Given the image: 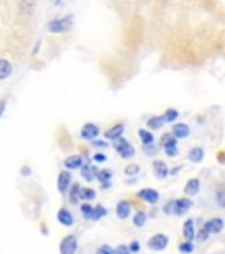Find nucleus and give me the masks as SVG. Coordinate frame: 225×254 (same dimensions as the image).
<instances>
[{
    "label": "nucleus",
    "instance_id": "obj_1",
    "mask_svg": "<svg viewBox=\"0 0 225 254\" xmlns=\"http://www.w3.org/2000/svg\"><path fill=\"white\" fill-rule=\"evenodd\" d=\"M115 148H116V152L120 154V157H132V155L135 154V150H134V147H132L131 143L127 141V139H123V138H118V139H115Z\"/></svg>",
    "mask_w": 225,
    "mask_h": 254
},
{
    "label": "nucleus",
    "instance_id": "obj_2",
    "mask_svg": "<svg viewBox=\"0 0 225 254\" xmlns=\"http://www.w3.org/2000/svg\"><path fill=\"white\" fill-rule=\"evenodd\" d=\"M78 251V238L74 235H69L60 244V254H76Z\"/></svg>",
    "mask_w": 225,
    "mask_h": 254
},
{
    "label": "nucleus",
    "instance_id": "obj_3",
    "mask_svg": "<svg viewBox=\"0 0 225 254\" xmlns=\"http://www.w3.org/2000/svg\"><path fill=\"white\" fill-rule=\"evenodd\" d=\"M169 244V238L166 237L164 233H157L148 240V247L151 251H164Z\"/></svg>",
    "mask_w": 225,
    "mask_h": 254
},
{
    "label": "nucleus",
    "instance_id": "obj_4",
    "mask_svg": "<svg viewBox=\"0 0 225 254\" xmlns=\"http://www.w3.org/2000/svg\"><path fill=\"white\" fill-rule=\"evenodd\" d=\"M71 25H72V18L71 16H65V18H58V20L49 21L47 28H49V32H65L67 28H71Z\"/></svg>",
    "mask_w": 225,
    "mask_h": 254
},
{
    "label": "nucleus",
    "instance_id": "obj_5",
    "mask_svg": "<svg viewBox=\"0 0 225 254\" xmlns=\"http://www.w3.org/2000/svg\"><path fill=\"white\" fill-rule=\"evenodd\" d=\"M202 230H204L208 235L220 233V231L224 230V221H222L220 217H215V219H211V221L206 222L204 226H202Z\"/></svg>",
    "mask_w": 225,
    "mask_h": 254
},
{
    "label": "nucleus",
    "instance_id": "obj_6",
    "mask_svg": "<svg viewBox=\"0 0 225 254\" xmlns=\"http://www.w3.org/2000/svg\"><path fill=\"white\" fill-rule=\"evenodd\" d=\"M192 208V201L188 198H181V199H174V205H173V214L176 215H181L185 212H188Z\"/></svg>",
    "mask_w": 225,
    "mask_h": 254
},
{
    "label": "nucleus",
    "instance_id": "obj_7",
    "mask_svg": "<svg viewBox=\"0 0 225 254\" xmlns=\"http://www.w3.org/2000/svg\"><path fill=\"white\" fill-rule=\"evenodd\" d=\"M139 198H141L142 201L150 203V205H155V203L158 201V198H160V194H158V190H155V189H141L139 190Z\"/></svg>",
    "mask_w": 225,
    "mask_h": 254
},
{
    "label": "nucleus",
    "instance_id": "obj_8",
    "mask_svg": "<svg viewBox=\"0 0 225 254\" xmlns=\"http://www.w3.org/2000/svg\"><path fill=\"white\" fill-rule=\"evenodd\" d=\"M71 182H72L71 171H62V173L58 175V189H60V192H67V189L71 187Z\"/></svg>",
    "mask_w": 225,
    "mask_h": 254
},
{
    "label": "nucleus",
    "instance_id": "obj_9",
    "mask_svg": "<svg viewBox=\"0 0 225 254\" xmlns=\"http://www.w3.org/2000/svg\"><path fill=\"white\" fill-rule=\"evenodd\" d=\"M93 175L102 182L104 189H107V187L111 186V177H113V171L111 170H95L93 168Z\"/></svg>",
    "mask_w": 225,
    "mask_h": 254
},
{
    "label": "nucleus",
    "instance_id": "obj_10",
    "mask_svg": "<svg viewBox=\"0 0 225 254\" xmlns=\"http://www.w3.org/2000/svg\"><path fill=\"white\" fill-rule=\"evenodd\" d=\"M81 136L85 139H95L99 136V127L95 124H85V127L81 129Z\"/></svg>",
    "mask_w": 225,
    "mask_h": 254
},
{
    "label": "nucleus",
    "instance_id": "obj_11",
    "mask_svg": "<svg viewBox=\"0 0 225 254\" xmlns=\"http://www.w3.org/2000/svg\"><path fill=\"white\" fill-rule=\"evenodd\" d=\"M131 212H132V206L129 201H120L118 205H116V215H118L120 219H127L131 215Z\"/></svg>",
    "mask_w": 225,
    "mask_h": 254
},
{
    "label": "nucleus",
    "instance_id": "obj_12",
    "mask_svg": "<svg viewBox=\"0 0 225 254\" xmlns=\"http://www.w3.org/2000/svg\"><path fill=\"white\" fill-rule=\"evenodd\" d=\"M56 217H58V221L62 222L63 226H72V224H74V217H72V214L67 208H60Z\"/></svg>",
    "mask_w": 225,
    "mask_h": 254
},
{
    "label": "nucleus",
    "instance_id": "obj_13",
    "mask_svg": "<svg viewBox=\"0 0 225 254\" xmlns=\"http://www.w3.org/2000/svg\"><path fill=\"white\" fill-rule=\"evenodd\" d=\"M183 237H185L186 242H192L195 238V231H194V221L192 219H188V221H185V224H183Z\"/></svg>",
    "mask_w": 225,
    "mask_h": 254
},
{
    "label": "nucleus",
    "instance_id": "obj_14",
    "mask_svg": "<svg viewBox=\"0 0 225 254\" xmlns=\"http://www.w3.org/2000/svg\"><path fill=\"white\" fill-rule=\"evenodd\" d=\"M199 189H201V182H199V179H190L185 186V194L186 196H195L199 192Z\"/></svg>",
    "mask_w": 225,
    "mask_h": 254
},
{
    "label": "nucleus",
    "instance_id": "obj_15",
    "mask_svg": "<svg viewBox=\"0 0 225 254\" xmlns=\"http://www.w3.org/2000/svg\"><path fill=\"white\" fill-rule=\"evenodd\" d=\"M153 170H155V175H157L158 179H166L167 175H169V168L164 161H155L153 163Z\"/></svg>",
    "mask_w": 225,
    "mask_h": 254
},
{
    "label": "nucleus",
    "instance_id": "obj_16",
    "mask_svg": "<svg viewBox=\"0 0 225 254\" xmlns=\"http://www.w3.org/2000/svg\"><path fill=\"white\" fill-rule=\"evenodd\" d=\"M190 134V129L186 124H176V126L173 127V136L176 139L178 138H186V136Z\"/></svg>",
    "mask_w": 225,
    "mask_h": 254
},
{
    "label": "nucleus",
    "instance_id": "obj_17",
    "mask_svg": "<svg viewBox=\"0 0 225 254\" xmlns=\"http://www.w3.org/2000/svg\"><path fill=\"white\" fill-rule=\"evenodd\" d=\"M63 164H65V168H67V170H78V168L83 164V159L79 157V155H72V157L65 159V161H63Z\"/></svg>",
    "mask_w": 225,
    "mask_h": 254
},
{
    "label": "nucleus",
    "instance_id": "obj_18",
    "mask_svg": "<svg viewBox=\"0 0 225 254\" xmlns=\"http://www.w3.org/2000/svg\"><path fill=\"white\" fill-rule=\"evenodd\" d=\"M123 129H125V127H123V124H116V126L113 127V129L106 131V138L107 139H113V141H115V139H118L120 136L123 134Z\"/></svg>",
    "mask_w": 225,
    "mask_h": 254
},
{
    "label": "nucleus",
    "instance_id": "obj_19",
    "mask_svg": "<svg viewBox=\"0 0 225 254\" xmlns=\"http://www.w3.org/2000/svg\"><path fill=\"white\" fill-rule=\"evenodd\" d=\"M12 65L5 59H0V79H5L7 76H11Z\"/></svg>",
    "mask_w": 225,
    "mask_h": 254
},
{
    "label": "nucleus",
    "instance_id": "obj_20",
    "mask_svg": "<svg viewBox=\"0 0 225 254\" xmlns=\"http://www.w3.org/2000/svg\"><path fill=\"white\" fill-rule=\"evenodd\" d=\"M188 159L192 163H201L202 159H204V150L201 147H195L188 152Z\"/></svg>",
    "mask_w": 225,
    "mask_h": 254
},
{
    "label": "nucleus",
    "instance_id": "obj_21",
    "mask_svg": "<svg viewBox=\"0 0 225 254\" xmlns=\"http://www.w3.org/2000/svg\"><path fill=\"white\" fill-rule=\"evenodd\" d=\"M104 215H107L106 206L97 205V206H93V208H91V217H90V221H99V219H102Z\"/></svg>",
    "mask_w": 225,
    "mask_h": 254
},
{
    "label": "nucleus",
    "instance_id": "obj_22",
    "mask_svg": "<svg viewBox=\"0 0 225 254\" xmlns=\"http://www.w3.org/2000/svg\"><path fill=\"white\" fill-rule=\"evenodd\" d=\"M95 194H97V192H95L93 189H90V187H81V189H79V198H81V199H87V201L93 199Z\"/></svg>",
    "mask_w": 225,
    "mask_h": 254
},
{
    "label": "nucleus",
    "instance_id": "obj_23",
    "mask_svg": "<svg viewBox=\"0 0 225 254\" xmlns=\"http://www.w3.org/2000/svg\"><path fill=\"white\" fill-rule=\"evenodd\" d=\"M79 189H81V186L79 184H72L71 186V192H69V199H71V203H78L79 201Z\"/></svg>",
    "mask_w": 225,
    "mask_h": 254
},
{
    "label": "nucleus",
    "instance_id": "obj_24",
    "mask_svg": "<svg viewBox=\"0 0 225 254\" xmlns=\"http://www.w3.org/2000/svg\"><path fill=\"white\" fill-rule=\"evenodd\" d=\"M146 212H142V210H139L137 214L134 215V226L135 228H141V226H144V222H146Z\"/></svg>",
    "mask_w": 225,
    "mask_h": 254
},
{
    "label": "nucleus",
    "instance_id": "obj_25",
    "mask_svg": "<svg viewBox=\"0 0 225 254\" xmlns=\"http://www.w3.org/2000/svg\"><path fill=\"white\" fill-rule=\"evenodd\" d=\"M178 145V141H176V138H174L173 134H164L162 136V147H176Z\"/></svg>",
    "mask_w": 225,
    "mask_h": 254
},
{
    "label": "nucleus",
    "instance_id": "obj_26",
    "mask_svg": "<svg viewBox=\"0 0 225 254\" xmlns=\"http://www.w3.org/2000/svg\"><path fill=\"white\" fill-rule=\"evenodd\" d=\"M162 126H164L162 117H153V119L148 120V127H150V129H160Z\"/></svg>",
    "mask_w": 225,
    "mask_h": 254
},
{
    "label": "nucleus",
    "instance_id": "obj_27",
    "mask_svg": "<svg viewBox=\"0 0 225 254\" xmlns=\"http://www.w3.org/2000/svg\"><path fill=\"white\" fill-rule=\"evenodd\" d=\"M81 175H83V177L88 180V182H91V180L95 179V175H93V168L88 166V164H85V166H83V170H81Z\"/></svg>",
    "mask_w": 225,
    "mask_h": 254
},
{
    "label": "nucleus",
    "instance_id": "obj_28",
    "mask_svg": "<svg viewBox=\"0 0 225 254\" xmlns=\"http://www.w3.org/2000/svg\"><path fill=\"white\" fill-rule=\"evenodd\" d=\"M178 115H180L178 111L171 108V110H167V111H166V115H164L162 119H164V122H174V120L178 119Z\"/></svg>",
    "mask_w": 225,
    "mask_h": 254
},
{
    "label": "nucleus",
    "instance_id": "obj_29",
    "mask_svg": "<svg viewBox=\"0 0 225 254\" xmlns=\"http://www.w3.org/2000/svg\"><path fill=\"white\" fill-rule=\"evenodd\" d=\"M139 136H141V139H142V143H144V145H151V143H153V134H151V132H148V131H144V129H141V131H139Z\"/></svg>",
    "mask_w": 225,
    "mask_h": 254
},
{
    "label": "nucleus",
    "instance_id": "obj_30",
    "mask_svg": "<svg viewBox=\"0 0 225 254\" xmlns=\"http://www.w3.org/2000/svg\"><path fill=\"white\" fill-rule=\"evenodd\" d=\"M180 253H183V254H192L194 253V244L192 242H183V244H180Z\"/></svg>",
    "mask_w": 225,
    "mask_h": 254
},
{
    "label": "nucleus",
    "instance_id": "obj_31",
    "mask_svg": "<svg viewBox=\"0 0 225 254\" xmlns=\"http://www.w3.org/2000/svg\"><path fill=\"white\" fill-rule=\"evenodd\" d=\"M91 208H93V206H90L88 203H85V205L81 206V214H83L85 219H90L91 217Z\"/></svg>",
    "mask_w": 225,
    "mask_h": 254
},
{
    "label": "nucleus",
    "instance_id": "obj_32",
    "mask_svg": "<svg viewBox=\"0 0 225 254\" xmlns=\"http://www.w3.org/2000/svg\"><path fill=\"white\" fill-rule=\"evenodd\" d=\"M137 173H139L137 164H131V166L125 168V175H129V177H132V175H137Z\"/></svg>",
    "mask_w": 225,
    "mask_h": 254
},
{
    "label": "nucleus",
    "instance_id": "obj_33",
    "mask_svg": "<svg viewBox=\"0 0 225 254\" xmlns=\"http://www.w3.org/2000/svg\"><path fill=\"white\" fill-rule=\"evenodd\" d=\"M97 254H116V253H115V249H113V247L102 246V247H99V249H97Z\"/></svg>",
    "mask_w": 225,
    "mask_h": 254
},
{
    "label": "nucleus",
    "instance_id": "obj_34",
    "mask_svg": "<svg viewBox=\"0 0 225 254\" xmlns=\"http://www.w3.org/2000/svg\"><path fill=\"white\" fill-rule=\"evenodd\" d=\"M225 196H224V190H222V187L217 190V201H218V205L220 206H225Z\"/></svg>",
    "mask_w": 225,
    "mask_h": 254
},
{
    "label": "nucleus",
    "instance_id": "obj_35",
    "mask_svg": "<svg viewBox=\"0 0 225 254\" xmlns=\"http://www.w3.org/2000/svg\"><path fill=\"white\" fill-rule=\"evenodd\" d=\"M157 150H158V148L153 147V143H151V145H144V152H146L148 155H155V154H157Z\"/></svg>",
    "mask_w": 225,
    "mask_h": 254
},
{
    "label": "nucleus",
    "instance_id": "obj_36",
    "mask_svg": "<svg viewBox=\"0 0 225 254\" xmlns=\"http://www.w3.org/2000/svg\"><path fill=\"white\" fill-rule=\"evenodd\" d=\"M164 150H166V154L171 155V157H176V155H178V147H166Z\"/></svg>",
    "mask_w": 225,
    "mask_h": 254
},
{
    "label": "nucleus",
    "instance_id": "obj_37",
    "mask_svg": "<svg viewBox=\"0 0 225 254\" xmlns=\"http://www.w3.org/2000/svg\"><path fill=\"white\" fill-rule=\"evenodd\" d=\"M208 238H210V235L206 233V231L201 228V231H199V233H197V240H199V242H206Z\"/></svg>",
    "mask_w": 225,
    "mask_h": 254
},
{
    "label": "nucleus",
    "instance_id": "obj_38",
    "mask_svg": "<svg viewBox=\"0 0 225 254\" xmlns=\"http://www.w3.org/2000/svg\"><path fill=\"white\" fill-rule=\"evenodd\" d=\"M106 154H102V152H97V154L93 155V161L95 163H104V161H106Z\"/></svg>",
    "mask_w": 225,
    "mask_h": 254
},
{
    "label": "nucleus",
    "instance_id": "obj_39",
    "mask_svg": "<svg viewBox=\"0 0 225 254\" xmlns=\"http://www.w3.org/2000/svg\"><path fill=\"white\" fill-rule=\"evenodd\" d=\"M115 253L116 254H131V251H129V247H127V246H118L115 249Z\"/></svg>",
    "mask_w": 225,
    "mask_h": 254
},
{
    "label": "nucleus",
    "instance_id": "obj_40",
    "mask_svg": "<svg viewBox=\"0 0 225 254\" xmlns=\"http://www.w3.org/2000/svg\"><path fill=\"white\" fill-rule=\"evenodd\" d=\"M173 205H174V199L167 201L166 205H164V212H166V214H173Z\"/></svg>",
    "mask_w": 225,
    "mask_h": 254
},
{
    "label": "nucleus",
    "instance_id": "obj_41",
    "mask_svg": "<svg viewBox=\"0 0 225 254\" xmlns=\"http://www.w3.org/2000/svg\"><path fill=\"white\" fill-rule=\"evenodd\" d=\"M139 249H141V246H139L137 242H132L131 246H129V251H131V253H137Z\"/></svg>",
    "mask_w": 225,
    "mask_h": 254
},
{
    "label": "nucleus",
    "instance_id": "obj_42",
    "mask_svg": "<svg viewBox=\"0 0 225 254\" xmlns=\"http://www.w3.org/2000/svg\"><path fill=\"white\" fill-rule=\"evenodd\" d=\"M91 143H93L95 147H100V148H104V147H106V145H107L106 141H100V139H99V141H91Z\"/></svg>",
    "mask_w": 225,
    "mask_h": 254
},
{
    "label": "nucleus",
    "instance_id": "obj_43",
    "mask_svg": "<svg viewBox=\"0 0 225 254\" xmlns=\"http://www.w3.org/2000/svg\"><path fill=\"white\" fill-rule=\"evenodd\" d=\"M180 170H181V166H176V168H173V170L169 171V175H176V173H178Z\"/></svg>",
    "mask_w": 225,
    "mask_h": 254
},
{
    "label": "nucleus",
    "instance_id": "obj_44",
    "mask_svg": "<svg viewBox=\"0 0 225 254\" xmlns=\"http://www.w3.org/2000/svg\"><path fill=\"white\" fill-rule=\"evenodd\" d=\"M4 108H5V101H0V117L4 113Z\"/></svg>",
    "mask_w": 225,
    "mask_h": 254
},
{
    "label": "nucleus",
    "instance_id": "obj_45",
    "mask_svg": "<svg viewBox=\"0 0 225 254\" xmlns=\"http://www.w3.org/2000/svg\"><path fill=\"white\" fill-rule=\"evenodd\" d=\"M23 175H30V168H27V166H23V171H21Z\"/></svg>",
    "mask_w": 225,
    "mask_h": 254
},
{
    "label": "nucleus",
    "instance_id": "obj_46",
    "mask_svg": "<svg viewBox=\"0 0 225 254\" xmlns=\"http://www.w3.org/2000/svg\"><path fill=\"white\" fill-rule=\"evenodd\" d=\"M53 2H55V4H56V2H60V0H53Z\"/></svg>",
    "mask_w": 225,
    "mask_h": 254
}]
</instances>
